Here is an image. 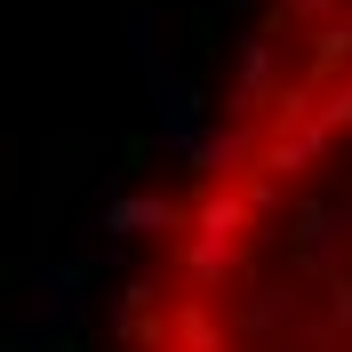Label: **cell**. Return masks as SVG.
I'll list each match as a JSON object with an SVG mask.
<instances>
[{
	"instance_id": "1",
	"label": "cell",
	"mask_w": 352,
	"mask_h": 352,
	"mask_svg": "<svg viewBox=\"0 0 352 352\" xmlns=\"http://www.w3.org/2000/svg\"><path fill=\"white\" fill-rule=\"evenodd\" d=\"M129 352H352V0H248L144 224Z\"/></svg>"
}]
</instances>
